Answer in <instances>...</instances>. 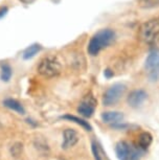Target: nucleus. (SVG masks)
<instances>
[{"label":"nucleus","instance_id":"obj_1","mask_svg":"<svg viewBox=\"0 0 159 160\" xmlns=\"http://www.w3.org/2000/svg\"><path fill=\"white\" fill-rule=\"evenodd\" d=\"M115 32L110 28H105L97 32L90 39L88 44V52L90 56H97L103 48L109 46L114 41Z\"/></svg>","mask_w":159,"mask_h":160},{"label":"nucleus","instance_id":"obj_2","mask_svg":"<svg viewBox=\"0 0 159 160\" xmlns=\"http://www.w3.org/2000/svg\"><path fill=\"white\" fill-rule=\"evenodd\" d=\"M138 37L143 43H157L159 41V19H152L142 23L138 31Z\"/></svg>","mask_w":159,"mask_h":160},{"label":"nucleus","instance_id":"obj_3","mask_svg":"<svg viewBox=\"0 0 159 160\" xmlns=\"http://www.w3.org/2000/svg\"><path fill=\"white\" fill-rule=\"evenodd\" d=\"M62 65L55 57H46L38 65V72L45 78H53L61 73Z\"/></svg>","mask_w":159,"mask_h":160},{"label":"nucleus","instance_id":"obj_4","mask_svg":"<svg viewBox=\"0 0 159 160\" xmlns=\"http://www.w3.org/2000/svg\"><path fill=\"white\" fill-rule=\"evenodd\" d=\"M126 87L124 84H114L110 87L109 89L105 92V94L103 96V104L104 106L110 107V106H114L115 104H117L119 99L122 98V96L125 94L126 92Z\"/></svg>","mask_w":159,"mask_h":160},{"label":"nucleus","instance_id":"obj_5","mask_svg":"<svg viewBox=\"0 0 159 160\" xmlns=\"http://www.w3.org/2000/svg\"><path fill=\"white\" fill-rule=\"evenodd\" d=\"M115 153L118 160H139V151L126 141H119L115 146Z\"/></svg>","mask_w":159,"mask_h":160},{"label":"nucleus","instance_id":"obj_6","mask_svg":"<svg viewBox=\"0 0 159 160\" xmlns=\"http://www.w3.org/2000/svg\"><path fill=\"white\" fill-rule=\"evenodd\" d=\"M146 73L150 82H157L159 80V55L152 52L146 60Z\"/></svg>","mask_w":159,"mask_h":160},{"label":"nucleus","instance_id":"obj_7","mask_svg":"<svg viewBox=\"0 0 159 160\" xmlns=\"http://www.w3.org/2000/svg\"><path fill=\"white\" fill-rule=\"evenodd\" d=\"M95 108H97V101L92 95H87L77 107V112L85 118H90L93 115Z\"/></svg>","mask_w":159,"mask_h":160},{"label":"nucleus","instance_id":"obj_8","mask_svg":"<svg viewBox=\"0 0 159 160\" xmlns=\"http://www.w3.org/2000/svg\"><path fill=\"white\" fill-rule=\"evenodd\" d=\"M147 98H148V93H147L145 90H142V89L133 90V91L130 92V94L128 95L127 102L130 107L137 108L143 104V102L146 101Z\"/></svg>","mask_w":159,"mask_h":160},{"label":"nucleus","instance_id":"obj_9","mask_svg":"<svg viewBox=\"0 0 159 160\" xmlns=\"http://www.w3.org/2000/svg\"><path fill=\"white\" fill-rule=\"evenodd\" d=\"M63 143H62V149L68 150L73 146H76L77 141L80 139V136L77 134V132L73 129H66L63 132Z\"/></svg>","mask_w":159,"mask_h":160},{"label":"nucleus","instance_id":"obj_10","mask_svg":"<svg viewBox=\"0 0 159 160\" xmlns=\"http://www.w3.org/2000/svg\"><path fill=\"white\" fill-rule=\"evenodd\" d=\"M101 117L104 122L115 125V123H119L124 119V114L122 112H117V111H109V112H104Z\"/></svg>","mask_w":159,"mask_h":160},{"label":"nucleus","instance_id":"obj_11","mask_svg":"<svg viewBox=\"0 0 159 160\" xmlns=\"http://www.w3.org/2000/svg\"><path fill=\"white\" fill-rule=\"evenodd\" d=\"M3 106H4V107L8 108V109L13 110V111H16V112L19 113V114H24L25 113L24 107H23V106L21 105L18 101H16V99H13V98L4 99Z\"/></svg>","mask_w":159,"mask_h":160},{"label":"nucleus","instance_id":"obj_12","mask_svg":"<svg viewBox=\"0 0 159 160\" xmlns=\"http://www.w3.org/2000/svg\"><path fill=\"white\" fill-rule=\"evenodd\" d=\"M62 118L70 120V122H73L77 123V125H80L81 127H82V128H84V129L86 130V131H88V132H90L92 130L91 125H90L88 122H86V120L80 118V117H77V116H74V115H70V114H66V115L62 116Z\"/></svg>","mask_w":159,"mask_h":160},{"label":"nucleus","instance_id":"obj_13","mask_svg":"<svg viewBox=\"0 0 159 160\" xmlns=\"http://www.w3.org/2000/svg\"><path fill=\"white\" fill-rule=\"evenodd\" d=\"M153 141V137L152 135L150 134L149 132H143L142 134L139 135L138 137V143H139V147L142 148V149H148V148L151 146Z\"/></svg>","mask_w":159,"mask_h":160},{"label":"nucleus","instance_id":"obj_14","mask_svg":"<svg viewBox=\"0 0 159 160\" xmlns=\"http://www.w3.org/2000/svg\"><path fill=\"white\" fill-rule=\"evenodd\" d=\"M41 49H42V47H41V45H39V44H32V45H31V46L26 48L25 51L23 52V59H24V60H29V59L34 58V57L37 55V53Z\"/></svg>","mask_w":159,"mask_h":160},{"label":"nucleus","instance_id":"obj_15","mask_svg":"<svg viewBox=\"0 0 159 160\" xmlns=\"http://www.w3.org/2000/svg\"><path fill=\"white\" fill-rule=\"evenodd\" d=\"M137 5L140 8H154L159 7V0H137Z\"/></svg>","mask_w":159,"mask_h":160},{"label":"nucleus","instance_id":"obj_16","mask_svg":"<svg viewBox=\"0 0 159 160\" xmlns=\"http://www.w3.org/2000/svg\"><path fill=\"white\" fill-rule=\"evenodd\" d=\"M12 74H13V70H12V67L8 64H3L1 66V74H0V78L3 82H8L12 78Z\"/></svg>","mask_w":159,"mask_h":160},{"label":"nucleus","instance_id":"obj_17","mask_svg":"<svg viewBox=\"0 0 159 160\" xmlns=\"http://www.w3.org/2000/svg\"><path fill=\"white\" fill-rule=\"evenodd\" d=\"M91 151H92V154H93V157L95 160H103V156H102L100 147H98V144L95 142V141H92Z\"/></svg>","mask_w":159,"mask_h":160},{"label":"nucleus","instance_id":"obj_18","mask_svg":"<svg viewBox=\"0 0 159 160\" xmlns=\"http://www.w3.org/2000/svg\"><path fill=\"white\" fill-rule=\"evenodd\" d=\"M22 150H23V144L21 142H16L14 143L13 146L11 148V154L12 156L14 157H18L21 155V153H22Z\"/></svg>","mask_w":159,"mask_h":160},{"label":"nucleus","instance_id":"obj_19","mask_svg":"<svg viewBox=\"0 0 159 160\" xmlns=\"http://www.w3.org/2000/svg\"><path fill=\"white\" fill-rule=\"evenodd\" d=\"M7 11H8V8H7V7H2V8H0V19H1L2 17H4L5 15H7Z\"/></svg>","mask_w":159,"mask_h":160},{"label":"nucleus","instance_id":"obj_20","mask_svg":"<svg viewBox=\"0 0 159 160\" xmlns=\"http://www.w3.org/2000/svg\"><path fill=\"white\" fill-rule=\"evenodd\" d=\"M105 77L106 78H111V77H113V72L110 70V69H106V70H105Z\"/></svg>","mask_w":159,"mask_h":160},{"label":"nucleus","instance_id":"obj_21","mask_svg":"<svg viewBox=\"0 0 159 160\" xmlns=\"http://www.w3.org/2000/svg\"><path fill=\"white\" fill-rule=\"evenodd\" d=\"M19 1H21L24 4H31V3H32V2H35L36 0H19Z\"/></svg>","mask_w":159,"mask_h":160},{"label":"nucleus","instance_id":"obj_22","mask_svg":"<svg viewBox=\"0 0 159 160\" xmlns=\"http://www.w3.org/2000/svg\"><path fill=\"white\" fill-rule=\"evenodd\" d=\"M60 160H65V159H60Z\"/></svg>","mask_w":159,"mask_h":160}]
</instances>
